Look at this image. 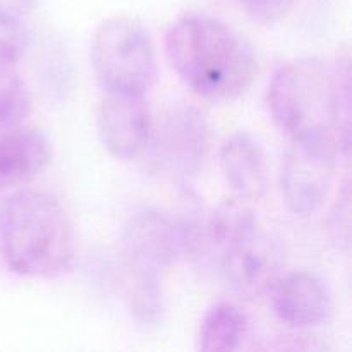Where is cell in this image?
I'll use <instances>...</instances> for the list:
<instances>
[{
    "instance_id": "2e32d148",
    "label": "cell",
    "mask_w": 352,
    "mask_h": 352,
    "mask_svg": "<svg viewBox=\"0 0 352 352\" xmlns=\"http://www.w3.org/2000/svg\"><path fill=\"white\" fill-rule=\"evenodd\" d=\"M28 48V31L23 16L0 10V67H12Z\"/></svg>"
},
{
    "instance_id": "ba28073f",
    "label": "cell",
    "mask_w": 352,
    "mask_h": 352,
    "mask_svg": "<svg viewBox=\"0 0 352 352\" xmlns=\"http://www.w3.org/2000/svg\"><path fill=\"white\" fill-rule=\"evenodd\" d=\"M120 250L129 272L162 274L182 258L174 217L153 206L136 210L120 234Z\"/></svg>"
},
{
    "instance_id": "8fae6325",
    "label": "cell",
    "mask_w": 352,
    "mask_h": 352,
    "mask_svg": "<svg viewBox=\"0 0 352 352\" xmlns=\"http://www.w3.org/2000/svg\"><path fill=\"white\" fill-rule=\"evenodd\" d=\"M220 168L236 198L260 201L270 188V168L261 144L248 133H236L220 146Z\"/></svg>"
},
{
    "instance_id": "7a4b0ae2",
    "label": "cell",
    "mask_w": 352,
    "mask_h": 352,
    "mask_svg": "<svg viewBox=\"0 0 352 352\" xmlns=\"http://www.w3.org/2000/svg\"><path fill=\"white\" fill-rule=\"evenodd\" d=\"M165 54L189 89L210 102H232L258 74L253 47L217 17L188 12L165 34Z\"/></svg>"
},
{
    "instance_id": "3957f363",
    "label": "cell",
    "mask_w": 352,
    "mask_h": 352,
    "mask_svg": "<svg viewBox=\"0 0 352 352\" xmlns=\"http://www.w3.org/2000/svg\"><path fill=\"white\" fill-rule=\"evenodd\" d=\"M0 248L14 274L54 278L74 265L78 236L55 196L41 189H19L0 206Z\"/></svg>"
},
{
    "instance_id": "4fadbf2b",
    "label": "cell",
    "mask_w": 352,
    "mask_h": 352,
    "mask_svg": "<svg viewBox=\"0 0 352 352\" xmlns=\"http://www.w3.org/2000/svg\"><path fill=\"white\" fill-rule=\"evenodd\" d=\"M246 329V316L236 305L217 302L203 316L198 347L208 352L236 351L243 342Z\"/></svg>"
},
{
    "instance_id": "52a82bcc",
    "label": "cell",
    "mask_w": 352,
    "mask_h": 352,
    "mask_svg": "<svg viewBox=\"0 0 352 352\" xmlns=\"http://www.w3.org/2000/svg\"><path fill=\"white\" fill-rule=\"evenodd\" d=\"M344 157L336 146L322 141L291 140L280 167V189L292 213L309 217L329 198L337 170Z\"/></svg>"
},
{
    "instance_id": "ac0fdd59",
    "label": "cell",
    "mask_w": 352,
    "mask_h": 352,
    "mask_svg": "<svg viewBox=\"0 0 352 352\" xmlns=\"http://www.w3.org/2000/svg\"><path fill=\"white\" fill-rule=\"evenodd\" d=\"M296 0H241L244 10L260 24H275L291 12Z\"/></svg>"
},
{
    "instance_id": "30bf717a",
    "label": "cell",
    "mask_w": 352,
    "mask_h": 352,
    "mask_svg": "<svg viewBox=\"0 0 352 352\" xmlns=\"http://www.w3.org/2000/svg\"><path fill=\"white\" fill-rule=\"evenodd\" d=\"M275 316L292 329H313L329 320L332 296L327 285L309 272L285 274L268 291Z\"/></svg>"
},
{
    "instance_id": "277c9868",
    "label": "cell",
    "mask_w": 352,
    "mask_h": 352,
    "mask_svg": "<svg viewBox=\"0 0 352 352\" xmlns=\"http://www.w3.org/2000/svg\"><path fill=\"white\" fill-rule=\"evenodd\" d=\"M205 256L215 261L227 285L248 301L267 296L280 277V248L248 201L239 198L220 203L206 215Z\"/></svg>"
},
{
    "instance_id": "5b68a950",
    "label": "cell",
    "mask_w": 352,
    "mask_h": 352,
    "mask_svg": "<svg viewBox=\"0 0 352 352\" xmlns=\"http://www.w3.org/2000/svg\"><path fill=\"white\" fill-rule=\"evenodd\" d=\"M91 64L109 95L144 96L157 74L151 36L140 21L127 16L110 17L96 28Z\"/></svg>"
},
{
    "instance_id": "8992f818",
    "label": "cell",
    "mask_w": 352,
    "mask_h": 352,
    "mask_svg": "<svg viewBox=\"0 0 352 352\" xmlns=\"http://www.w3.org/2000/svg\"><path fill=\"white\" fill-rule=\"evenodd\" d=\"M150 144L158 168L175 184L189 186L208 157L210 129L205 113L186 103L172 107L158 129H153Z\"/></svg>"
},
{
    "instance_id": "7c38bea8",
    "label": "cell",
    "mask_w": 352,
    "mask_h": 352,
    "mask_svg": "<svg viewBox=\"0 0 352 352\" xmlns=\"http://www.w3.org/2000/svg\"><path fill=\"white\" fill-rule=\"evenodd\" d=\"M50 160V141L40 129L16 126L0 131V195L40 175Z\"/></svg>"
},
{
    "instance_id": "9c48e42d",
    "label": "cell",
    "mask_w": 352,
    "mask_h": 352,
    "mask_svg": "<svg viewBox=\"0 0 352 352\" xmlns=\"http://www.w3.org/2000/svg\"><path fill=\"white\" fill-rule=\"evenodd\" d=\"M98 136L117 160H133L150 146L155 124L143 96L109 95L98 110Z\"/></svg>"
},
{
    "instance_id": "9a60e30c",
    "label": "cell",
    "mask_w": 352,
    "mask_h": 352,
    "mask_svg": "<svg viewBox=\"0 0 352 352\" xmlns=\"http://www.w3.org/2000/svg\"><path fill=\"white\" fill-rule=\"evenodd\" d=\"M31 93L12 67H0V131L21 126L31 112Z\"/></svg>"
},
{
    "instance_id": "6da1fadb",
    "label": "cell",
    "mask_w": 352,
    "mask_h": 352,
    "mask_svg": "<svg viewBox=\"0 0 352 352\" xmlns=\"http://www.w3.org/2000/svg\"><path fill=\"white\" fill-rule=\"evenodd\" d=\"M267 103L291 140L322 141L346 157L351 148L349 58L305 57L282 64L270 78Z\"/></svg>"
},
{
    "instance_id": "e0dca14e",
    "label": "cell",
    "mask_w": 352,
    "mask_h": 352,
    "mask_svg": "<svg viewBox=\"0 0 352 352\" xmlns=\"http://www.w3.org/2000/svg\"><path fill=\"white\" fill-rule=\"evenodd\" d=\"M349 226H351V188L349 181L344 182L336 205L329 215V234L339 248L347 250L349 246Z\"/></svg>"
},
{
    "instance_id": "5bb4252c",
    "label": "cell",
    "mask_w": 352,
    "mask_h": 352,
    "mask_svg": "<svg viewBox=\"0 0 352 352\" xmlns=\"http://www.w3.org/2000/svg\"><path fill=\"white\" fill-rule=\"evenodd\" d=\"M129 306L134 322L143 329H153L164 316V289L160 274L131 272Z\"/></svg>"
}]
</instances>
